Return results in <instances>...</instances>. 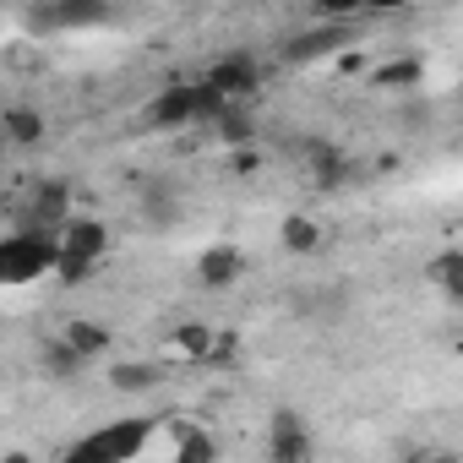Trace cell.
Here are the masks:
<instances>
[{"label":"cell","instance_id":"26","mask_svg":"<svg viewBox=\"0 0 463 463\" xmlns=\"http://www.w3.org/2000/svg\"><path fill=\"white\" fill-rule=\"evenodd\" d=\"M6 153H12V147H6V137H0V158H6Z\"/></svg>","mask_w":463,"mask_h":463},{"label":"cell","instance_id":"12","mask_svg":"<svg viewBox=\"0 0 463 463\" xmlns=\"http://www.w3.org/2000/svg\"><path fill=\"white\" fill-rule=\"evenodd\" d=\"M0 137H6V147H39L44 142V115L33 104H12L0 115Z\"/></svg>","mask_w":463,"mask_h":463},{"label":"cell","instance_id":"23","mask_svg":"<svg viewBox=\"0 0 463 463\" xmlns=\"http://www.w3.org/2000/svg\"><path fill=\"white\" fill-rule=\"evenodd\" d=\"M55 273H61V284H82V279H93L99 268H93V262H77V257H55Z\"/></svg>","mask_w":463,"mask_h":463},{"label":"cell","instance_id":"9","mask_svg":"<svg viewBox=\"0 0 463 463\" xmlns=\"http://www.w3.org/2000/svg\"><path fill=\"white\" fill-rule=\"evenodd\" d=\"M300 158L311 164V180H317L322 191L344 185V175H349V158H344L327 137H300Z\"/></svg>","mask_w":463,"mask_h":463},{"label":"cell","instance_id":"21","mask_svg":"<svg viewBox=\"0 0 463 463\" xmlns=\"http://www.w3.org/2000/svg\"><path fill=\"white\" fill-rule=\"evenodd\" d=\"M284 246L289 251H317L322 246V229L311 218H284Z\"/></svg>","mask_w":463,"mask_h":463},{"label":"cell","instance_id":"22","mask_svg":"<svg viewBox=\"0 0 463 463\" xmlns=\"http://www.w3.org/2000/svg\"><path fill=\"white\" fill-rule=\"evenodd\" d=\"M44 371H50V376H77V371H82V360H77L61 338H50V344H44Z\"/></svg>","mask_w":463,"mask_h":463},{"label":"cell","instance_id":"15","mask_svg":"<svg viewBox=\"0 0 463 463\" xmlns=\"http://www.w3.org/2000/svg\"><path fill=\"white\" fill-rule=\"evenodd\" d=\"M61 344H66V349L88 365V360H99L104 349H115V333H109V327H99V322H66Z\"/></svg>","mask_w":463,"mask_h":463},{"label":"cell","instance_id":"24","mask_svg":"<svg viewBox=\"0 0 463 463\" xmlns=\"http://www.w3.org/2000/svg\"><path fill=\"white\" fill-rule=\"evenodd\" d=\"M414 463H463V458H458V452H420Z\"/></svg>","mask_w":463,"mask_h":463},{"label":"cell","instance_id":"25","mask_svg":"<svg viewBox=\"0 0 463 463\" xmlns=\"http://www.w3.org/2000/svg\"><path fill=\"white\" fill-rule=\"evenodd\" d=\"M0 463H33L28 452H6V458H0Z\"/></svg>","mask_w":463,"mask_h":463},{"label":"cell","instance_id":"13","mask_svg":"<svg viewBox=\"0 0 463 463\" xmlns=\"http://www.w3.org/2000/svg\"><path fill=\"white\" fill-rule=\"evenodd\" d=\"M213 137L246 153V147L257 142V115H251L246 104H223V109H218V120H213Z\"/></svg>","mask_w":463,"mask_h":463},{"label":"cell","instance_id":"14","mask_svg":"<svg viewBox=\"0 0 463 463\" xmlns=\"http://www.w3.org/2000/svg\"><path fill=\"white\" fill-rule=\"evenodd\" d=\"M425 82V61L420 55H398V61H382L371 71V88H392V93H414Z\"/></svg>","mask_w":463,"mask_h":463},{"label":"cell","instance_id":"4","mask_svg":"<svg viewBox=\"0 0 463 463\" xmlns=\"http://www.w3.org/2000/svg\"><path fill=\"white\" fill-rule=\"evenodd\" d=\"M196 82H207L223 104H246V99L262 88V61H257L251 50H229V55H218Z\"/></svg>","mask_w":463,"mask_h":463},{"label":"cell","instance_id":"20","mask_svg":"<svg viewBox=\"0 0 463 463\" xmlns=\"http://www.w3.org/2000/svg\"><path fill=\"white\" fill-rule=\"evenodd\" d=\"M213 338H218V333H213V327H196V322H191V327H175V349L191 354V360H207V354H213Z\"/></svg>","mask_w":463,"mask_h":463},{"label":"cell","instance_id":"10","mask_svg":"<svg viewBox=\"0 0 463 463\" xmlns=\"http://www.w3.org/2000/svg\"><path fill=\"white\" fill-rule=\"evenodd\" d=\"M246 273V257L235 251V246H207L202 257H196V284L202 289H229Z\"/></svg>","mask_w":463,"mask_h":463},{"label":"cell","instance_id":"16","mask_svg":"<svg viewBox=\"0 0 463 463\" xmlns=\"http://www.w3.org/2000/svg\"><path fill=\"white\" fill-rule=\"evenodd\" d=\"M164 365L158 360H120L115 371H109V387L115 392H153V387H164Z\"/></svg>","mask_w":463,"mask_h":463},{"label":"cell","instance_id":"5","mask_svg":"<svg viewBox=\"0 0 463 463\" xmlns=\"http://www.w3.org/2000/svg\"><path fill=\"white\" fill-rule=\"evenodd\" d=\"M104 251H109V223L104 218H82V213H71L66 218V229L55 235V257H77V262H104Z\"/></svg>","mask_w":463,"mask_h":463},{"label":"cell","instance_id":"8","mask_svg":"<svg viewBox=\"0 0 463 463\" xmlns=\"http://www.w3.org/2000/svg\"><path fill=\"white\" fill-rule=\"evenodd\" d=\"M147 126H158V131L196 126V88H191V82H169V88H158V99L147 104Z\"/></svg>","mask_w":463,"mask_h":463},{"label":"cell","instance_id":"3","mask_svg":"<svg viewBox=\"0 0 463 463\" xmlns=\"http://www.w3.org/2000/svg\"><path fill=\"white\" fill-rule=\"evenodd\" d=\"M44 273H55V241H39V235H6L0 241V289L33 284Z\"/></svg>","mask_w":463,"mask_h":463},{"label":"cell","instance_id":"7","mask_svg":"<svg viewBox=\"0 0 463 463\" xmlns=\"http://www.w3.org/2000/svg\"><path fill=\"white\" fill-rule=\"evenodd\" d=\"M349 39H354V28H349V23H322V28H311V33H295V39L284 44V61H289V66H311V61L338 55Z\"/></svg>","mask_w":463,"mask_h":463},{"label":"cell","instance_id":"11","mask_svg":"<svg viewBox=\"0 0 463 463\" xmlns=\"http://www.w3.org/2000/svg\"><path fill=\"white\" fill-rule=\"evenodd\" d=\"M109 17H115V12L99 6V0H50V23H55V33L99 28V23H109Z\"/></svg>","mask_w":463,"mask_h":463},{"label":"cell","instance_id":"17","mask_svg":"<svg viewBox=\"0 0 463 463\" xmlns=\"http://www.w3.org/2000/svg\"><path fill=\"white\" fill-rule=\"evenodd\" d=\"M175 463H218V436L202 425H180L175 430Z\"/></svg>","mask_w":463,"mask_h":463},{"label":"cell","instance_id":"6","mask_svg":"<svg viewBox=\"0 0 463 463\" xmlns=\"http://www.w3.org/2000/svg\"><path fill=\"white\" fill-rule=\"evenodd\" d=\"M268 463H311V425L295 409H273V420H268Z\"/></svg>","mask_w":463,"mask_h":463},{"label":"cell","instance_id":"2","mask_svg":"<svg viewBox=\"0 0 463 463\" xmlns=\"http://www.w3.org/2000/svg\"><path fill=\"white\" fill-rule=\"evenodd\" d=\"M71 218V185L66 180H33L23 207H17V235H39V241H55Z\"/></svg>","mask_w":463,"mask_h":463},{"label":"cell","instance_id":"18","mask_svg":"<svg viewBox=\"0 0 463 463\" xmlns=\"http://www.w3.org/2000/svg\"><path fill=\"white\" fill-rule=\"evenodd\" d=\"M175 213H180L175 185H169V180H153V185L142 191V218H147V223H175Z\"/></svg>","mask_w":463,"mask_h":463},{"label":"cell","instance_id":"19","mask_svg":"<svg viewBox=\"0 0 463 463\" xmlns=\"http://www.w3.org/2000/svg\"><path fill=\"white\" fill-rule=\"evenodd\" d=\"M430 279L441 284L447 300H463V257H458V251H441V257L430 262Z\"/></svg>","mask_w":463,"mask_h":463},{"label":"cell","instance_id":"1","mask_svg":"<svg viewBox=\"0 0 463 463\" xmlns=\"http://www.w3.org/2000/svg\"><path fill=\"white\" fill-rule=\"evenodd\" d=\"M153 430H158L153 414H120V420H109V425L77 436V447H71L61 463H131V458L153 441Z\"/></svg>","mask_w":463,"mask_h":463}]
</instances>
